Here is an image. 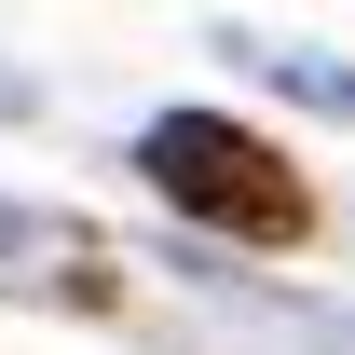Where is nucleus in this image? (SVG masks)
<instances>
[{"label": "nucleus", "instance_id": "nucleus-2", "mask_svg": "<svg viewBox=\"0 0 355 355\" xmlns=\"http://www.w3.org/2000/svg\"><path fill=\"white\" fill-rule=\"evenodd\" d=\"M0 246H14V219H0Z\"/></svg>", "mask_w": 355, "mask_h": 355}, {"label": "nucleus", "instance_id": "nucleus-1", "mask_svg": "<svg viewBox=\"0 0 355 355\" xmlns=\"http://www.w3.org/2000/svg\"><path fill=\"white\" fill-rule=\"evenodd\" d=\"M137 178L164 191L178 219H219V232H246V246H301V219H314L301 164H287L273 137L219 123V110H164V123L137 137Z\"/></svg>", "mask_w": 355, "mask_h": 355}]
</instances>
